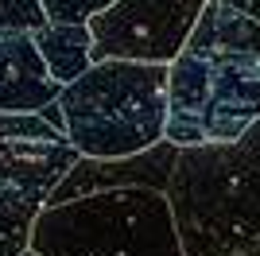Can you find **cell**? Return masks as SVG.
Segmentation results:
<instances>
[{
    "label": "cell",
    "mask_w": 260,
    "mask_h": 256,
    "mask_svg": "<svg viewBox=\"0 0 260 256\" xmlns=\"http://www.w3.org/2000/svg\"><path fill=\"white\" fill-rule=\"evenodd\" d=\"M260 120V23L214 0L167 66V144H233Z\"/></svg>",
    "instance_id": "cell-1"
},
{
    "label": "cell",
    "mask_w": 260,
    "mask_h": 256,
    "mask_svg": "<svg viewBox=\"0 0 260 256\" xmlns=\"http://www.w3.org/2000/svg\"><path fill=\"white\" fill-rule=\"evenodd\" d=\"M167 198L183 256H260V120L233 144L183 148Z\"/></svg>",
    "instance_id": "cell-2"
},
{
    "label": "cell",
    "mask_w": 260,
    "mask_h": 256,
    "mask_svg": "<svg viewBox=\"0 0 260 256\" xmlns=\"http://www.w3.org/2000/svg\"><path fill=\"white\" fill-rule=\"evenodd\" d=\"M66 136L86 159H132L167 140V66L105 58L62 85Z\"/></svg>",
    "instance_id": "cell-3"
},
{
    "label": "cell",
    "mask_w": 260,
    "mask_h": 256,
    "mask_svg": "<svg viewBox=\"0 0 260 256\" xmlns=\"http://www.w3.org/2000/svg\"><path fill=\"white\" fill-rule=\"evenodd\" d=\"M35 256H183L171 198L128 186L43 206L31 233Z\"/></svg>",
    "instance_id": "cell-4"
},
{
    "label": "cell",
    "mask_w": 260,
    "mask_h": 256,
    "mask_svg": "<svg viewBox=\"0 0 260 256\" xmlns=\"http://www.w3.org/2000/svg\"><path fill=\"white\" fill-rule=\"evenodd\" d=\"M210 4L214 0H117L89 23L93 62L132 58L171 66Z\"/></svg>",
    "instance_id": "cell-5"
},
{
    "label": "cell",
    "mask_w": 260,
    "mask_h": 256,
    "mask_svg": "<svg viewBox=\"0 0 260 256\" xmlns=\"http://www.w3.org/2000/svg\"><path fill=\"white\" fill-rule=\"evenodd\" d=\"M82 151L39 113H0V186L51 198Z\"/></svg>",
    "instance_id": "cell-6"
},
{
    "label": "cell",
    "mask_w": 260,
    "mask_h": 256,
    "mask_svg": "<svg viewBox=\"0 0 260 256\" xmlns=\"http://www.w3.org/2000/svg\"><path fill=\"white\" fill-rule=\"evenodd\" d=\"M175 144H155L144 155L132 159H78V167L62 179V186L47 198V206H62L70 198H86V194H101V190H128V186H148V190H163L171 186V171L179 163Z\"/></svg>",
    "instance_id": "cell-7"
},
{
    "label": "cell",
    "mask_w": 260,
    "mask_h": 256,
    "mask_svg": "<svg viewBox=\"0 0 260 256\" xmlns=\"http://www.w3.org/2000/svg\"><path fill=\"white\" fill-rule=\"evenodd\" d=\"M62 97V85L47 70L35 35L0 39V113H43Z\"/></svg>",
    "instance_id": "cell-8"
},
{
    "label": "cell",
    "mask_w": 260,
    "mask_h": 256,
    "mask_svg": "<svg viewBox=\"0 0 260 256\" xmlns=\"http://www.w3.org/2000/svg\"><path fill=\"white\" fill-rule=\"evenodd\" d=\"M35 47L58 85H70L93 66V31L89 23H47L35 31Z\"/></svg>",
    "instance_id": "cell-9"
},
{
    "label": "cell",
    "mask_w": 260,
    "mask_h": 256,
    "mask_svg": "<svg viewBox=\"0 0 260 256\" xmlns=\"http://www.w3.org/2000/svg\"><path fill=\"white\" fill-rule=\"evenodd\" d=\"M43 198L27 190L0 186V256H23L31 252V233L43 213Z\"/></svg>",
    "instance_id": "cell-10"
},
{
    "label": "cell",
    "mask_w": 260,
    "mask_h": 256,
    "mask_svg": "<svg viewBox=\"0 0 260 256\" xmlns=\"http://www.w3.org/2000/svg\"><path fill=\"white\" fill-rule=\"evenodd\" d=\"M47 12L39 0H0V39L8 35H35L47 27Z\"/></svg>",
    "instance_id": "cell-11"
},
{
    "label": "cell",
    "mask_w": 260,
    "mask_h": 256,
    "mask_svg": "<svg viewBox=\"0 0 260 256\" xmlns=\"http://www.w3.org/2000/svg\"><path fill=\"white\" fill-rule=\"evenodd\" d=\"M51 23H93L117 0H39Z\"/></svg>",
    "instance_id": "cell-12"
},
{
    "label": "cell",
    "mask_w": 260,
    "mask_h": 256,
    "mask_svg": "<svg viewBox=\"0 0 260 256\" xmlns=\"http://www.w3.org/2000/svg\"><path fill=\"white\" fill-rule=\"evenodd\" d=\"M221 4H229V8L245 12L249 20H256V23H260V0H221Z\"/></svg>",
    "instance_id": "cell-13"
},
{
    "label": "cell",
    "mask_w": 260,
    "mask_h": 256,
    "mask_svg": "<svg viewBox=\"0 0 260 256\" xmlns=\"http://www.w3.org/2000/svg\"><path fill=\"white\" fill-rule=\"evenodd\" d=\"M23 256H35V252H23Z\"/></svg>",
    "instance_id": "cell-14"
}]
</instances>
